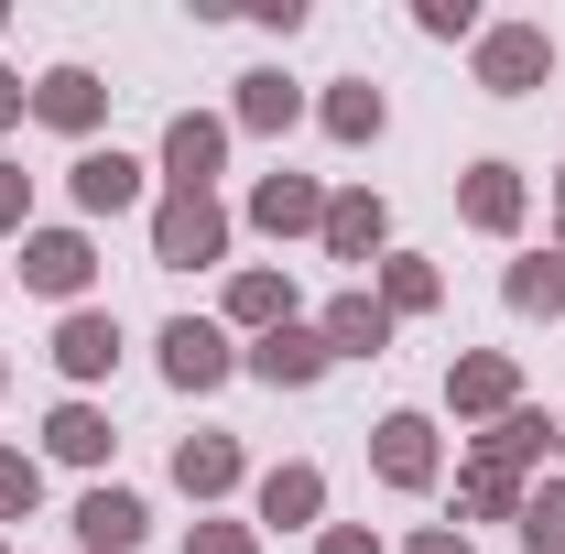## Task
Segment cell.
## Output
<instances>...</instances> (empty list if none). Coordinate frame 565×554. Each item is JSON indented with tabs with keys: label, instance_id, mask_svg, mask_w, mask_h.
<instances>
[{
	"label": "cell",
	"instance_id": "cell-1",
	"mask_svg": "<svg viewBox=\"0 0 565 554\" xmlns=\"http://www.w3.org/2000/svg\"><path fill=\"white\" fill-rule=\"evenodd\" d=\"M228 239H239V217L217 196H163L152 207V262L163 273H207V262H228Z\"/></svg>",
	"mask_w": 565,
	"mask_h": 554
},
{
	"label": "cell",
	"instance_id": "cell-2",
	"mask_svg": "<svg viewBox=\"0 0 565 554\" xmlns=\"http://www.w3.org/2000/svg\"><path fill=\"white\" fill-rule=\"evenodd\" d=\"M228 109H174L163 120V196H217V174H228Z\"/></svg>",
	"mask_w": 565,
	"mask_h": 554
},
{
	"label": "cell",
	"instance_id": "cell-3",
	"mask_svg": "<svg viewBox=\"0 0 565 554\" xmlns=\"http://www.w3.org/2000/svg\"><path fill=\"white\" fill-rule=\"evenodd\" d=\"M87 283H98V239L87 228H22V294H44V305H87Z\"/></svg>",
	"mask_w": 565,
	"mask_h": 554
},
{
	"label": "cell",
	"instance_id": "cell-4",
	"mask_svg": "<svg viewBox=\"0 0 565 554\" xmlns=\"http://www.w3.org/2000/svg\"><path fill=\"white\" fill-rule=\"evenodd\" d=\"M479 87H490V98L555 87V33H544V22H490V33H479Z\"/></svg>",
	"mask_w": 565,
	"mask_h": 554
},
{
	"label": "cell",
	"instance_id": "cell-5",
	"mask_svg": "<svg viewBox=\"0 0 565 554\" xmlns=\"http://www.w3.org/2000/svg\"><path fill=\"white\" fill-rule=\"evenodd\" d=\"M370 479L403 489V500H424V489L446 479V446H435V424H424V414H381V424H370Z\"/></svg>",
	"mask_w": 565,
	"mask_h": 554
},
{
	"label": "cell",
	"instance_id": "cell-6",
	"mask_svg": "<svg viewBox=\"0 0 565 554\" xmlns=\"http://www.w3.org/2000/svg\"><path fill=\"white\" fill-rule=\"evenodd\" d=\"M250 533H327V468H316V457L262 468V489H250Z\"/></svg>",
	"mask_w": 565,
	"mask_h": 554
},
{
	"label": "cell",
	"instance_id": "cell-7",
	"mask_svg": "<svg viewBox=\"0 0 565 554\" xmlns=\"http://www.w3.org/2000/svg\"><path fill=\"white\" fill-rule=\"evenodd\" d=\"M316 251H327V262H359V273H381V251H392V207H381L370 185H327V228H316Z\"/></svg>",
	"mask_w": 565,
	"mask_h": 554
},
{
	"label": "cell",
	"instance_id": "cell-8",
	"mask_svg": "<svg viewBox=\"0 0 565 554\" xmlns=\"http://www.w3.org/2000/svg\"><path fill=\"white\" fill-rule=\"evenodd\" d=\"M239 370H250L262 392H316L338 359H327V338H316V316H294V327H273V338L239 348Z\"/></svg>",
	"mask_w": 565,
	"mask_h": 554
},
{
	"label": "cell",
	"instance_id": "cell-9",
	"mask_svg": "<svg viewBox=\"0 0 565 554\" xmlns=\"http://www.w3.org/2000/svg\"><path fill=\"white\" fill-rule=\"evenodd\" d=\"M33 120H44V131H66L76 152H87L98 120H109V76H98V66H44V76H33Z\"/></svg>",
	"mask_w": 565,
	"mask_h": 554
},
{
	"label": "cell",
	"instance_id": "cell-10",
	"mask_svg": "<svg viewBox=\"0 0 565 554\" xmlns=\"http://www.w3.org/2000/svg\"><path fill=\"white\" fill-rule=\"evenodd\" d=\"M294 316H305V294H294V273H273V262H239L228 294H217V327H239V338H273Z\"/></svg>",
	"mask_w": 565,
	"mask_h": 554
},
{
	"label": "cell",
	"instance_id": "cell-11",
	"mask_svg": "<svg viewBox=\"0 0 565 554\" xmlns=\"http://www.w3.org/2000/svg\"><path fill=\"white\" fill-rule=\"evenodd\" d=\"M446 403H457V424H500L511 403H522V359H511V348H468V359H446Z\"/></svg>",
	"mask_w": 565,
	"mask_h": 554
},
{
	"label": "cell",
	"instance_id": "cell-12",
	"mask_svg": "<svg viewBox=\"0 0 565 554\" xmlns=\"http://www.w3.org/2000/svg\"><path fill=\"white\" fill-rule=\"evenodd\" d=\"M457 217H468L479 239H522V217H533L522 163H468V174H457Z\"/></svg>",
	"mask_w": 565,
	"mask_h": 554
},
{
	"label": "cell",
	"instance_id": "cell-13",
	"mask_svg": "<svg viewBox=\"0 0 565 554\" xmlns=\"http://www.w3.org/2000/svg\"><path fill=\"white\" fill-rule=\"evenodd\" d=\"M152 348H163V381H174V392H217V381L239 370V348H228V327H217V316H174Z\"/></svg>",
	"mask_w": 565,
	"mask_h": 554
},
{
	"label": "cell",
	"instance_id": "cell-14",
	"mask_svg": "<svg viewBox=\"0 0 565 554\" xmlns=\"http://www.w3.org/2000/svg\"><path fill=\"white\" fill-rule=\"evenodd\" d=\"M141 185H152V174H141L120 141H87V152L66 163V196H76V217H120V207H141Z\"/></svg>",
	"mask_w": 565,
	"mask_h": 554
},
{
	"label": "cell",
	"instance_id": "cell-15",
	"mask_svg": "<svg viewBox=\"0 0 565 554\" xmlns=\"http://www.w3.org/2000/svg\"><path fill=\"white\" fill-rule=\"evenodd\" d=\"M239 217H250L262 239H316V228H327V185L282 163V174H262V185H250V207H239Z\"/></svg>",
	"mask_w": 565,
	"mask_h": 554
},
{
	"label": "cell",
	"instance_id": "cell-16",
	"mask_svg": "<svg viewBox=\"0 0 565 554\" xmlns=\"http://www.w3.org/2000/svg\"><path fill=\"white\" fill-rule=\"evenodd\" d=\"M66 522H76V554H141V544H152V511H141V489H109V479L87 489Z\"/></svg>",
	"mask_w": 565,
	"mask_h": 554
},
{
	"label": "cell",
	"instance_id": "cell-17",
	"mask_svg": "<svg viewBox=\"0 0 565 554\" xmlns=\"http://www.w3.org/2000/svg\"><path fill=\"white\" fill-rule=\"evenodd\" d=\"M55 370H66L76 392H87V381H109V370H120V316H109V305L55 316Z\"/></svg>",
	"mask_w": 565,
	"mask_h": 554
},
{
	"label": "cell",
	"instance_id": "cell-18",
	"mask_svg": "<svg viewBox=\"0 0 565 554\" xmlns=\"http://www.w3.org/2000/svg\"><path fill=\"white\" fill-rule=\"evenodd\" d=\"M316 338H327V359H381V348H392V305H381L370 283H349V294H327Z\"/></svg>",
	"mask_w": 565,
	"mask_h": 554
},
{
	"label": "cell",
	"instance_id": "cell-19",
	"mask_svg": "<svg viewBox=\"0 0 565 554\" xmlns=\"http://www.w3.org/2000/svg\"><path fill=\"white\" fill-rule=\"evenodd\" d=\"M522 500H533L522 468H500V457H479V446L457 457V533H468V522H522Z\"/></svg>",
	"mask_w": 565,
	"mask_h": 554
},
{
	"label": "cell",
	"instance_id": "cell-20",
	"mask_svg": "<svg viewBox=\"0 0 565 554\" xmlns=\"http://www.w3.org/2000/svg\"><path fill=\"white\" fill-rule=\"evenodd\" d=\"M294 120H305V87H294L282 66H250V76H239V98H228V131H250V141H282Z\"/></svg>",
	"mask_w": 565,
	"mask_h": 554
},
{
	"label": "cell",
	"instance_id": "cell-21",
	"mask_svg": "<svg viewBox=\"0 0 565 554\" xmlns=\"http://www.w3.org/2000/svg\"><path fill=\"white\" fill-rule=\"evenodd\" d=\"M239 479H250V457H239V435H185V446H174V489H185L196 511H207V500H228Z\"/></svg>",
	"mask_w": 565,
	"mask_h": 554
},
{
	"label": "cell",
	"instance_id": "cell-22",
	"mask_svg": "<svg viewBox=\"0 0 565 554\" xmlns=\"http://www.w3.org/2000/svg\"><path fill=\"white\" fill-rule=\"evenodd\" d=\"M316 120H327V141H349V152H370V141L392 131V98H381L370 76H338V87L316 98Z\"/></svg>",
	"mask_w": 565,
	"mask_h": 554
},
{
	"label": "cell",
	"instance_id": "cell-23",
	"mask_svg": "<svg viewBox=\"0 0 565 554\" xmlns=\"http://www.w3.org/2000/svg\"><path fill=\"white\" fill-rule=\"evenodd\" d=\"M109 446H120V435H109V414H98L87 392H66V403L44 414V457H66V468H109Z\"/></svg>",
	"mask_w": 565,
	"mask_h": 554
},
{
	"label": "cell",
	"instance_id": "cell-24",
	"mask_svg": "<svg viewBox=\"0 0 565 554\" xmlns=\"http://www.w3.org/2000/svg\"><path fill=\"white\" fill-rule=\"evenodd\" d=\"M370 294H381V305H392V327H403V316H435V305H446V273H435L424 251H381Z\"/></svg>",
	"mask_w": 565,
	"mask_h": 554
},
{
	"label": "cell",
	"instance_id": "cell-25",
	"mask_svg": "<svg viewBox=\"0 0 565 554\" xmlns=\"http://www.w3.org/2000/svg\"><path fill=\"white\" fill-rule=\"evenodd\" d=\"M500 305H511V316H544V327H555V316H565V251H522V262L500 273Z\"/></svg>",
	"mask_w": 565,
	"mask_h": 554
},
{
	"label": "cell",
	"instance_id": "cell-26",
	"mask_svg": "<svg viewBox=\"0 0 565 554\" xmlns=\"http://www.w3.org/2000/svg\"><path fill=\"white\" fill-rule=\"evenodd\" d=\"M479 457H500V468H522V479H533V468L555 457V414H533V403H511V414H500L490 435H479Z\"/></svg>",
	"mask_w": 565,
	"mask_h": 554
},
{
	"label": "cell",
	"instance_id": "cell-27",
	"mask_svg": "<svg viewBox=\"0 0 565 554\" xmlns=\"http://www.w3.org/2000/svg\"><path fill=\"white\" fill-rule=\"evenodd\" d=\"M511 533H522V554H565V468L522 500V522H511Z\"/></svg>",
	"mask_w": 565,
	"mask_h": 554
},
{
	"label": "cell",
	"instance_id": "cell-28",
	"mask_svg": "<svg viewBox=\"0 0 565 554\" xmlns=\"http://www.w3.org/2000/svg\"><path fill=\"white\" fill-rule=\"evenodd\" d=\"M33 511H44V457L0 446V522H33Z\"/></svg>",
	"mask_w": 565,
	"mask_h": 554
},
{
	"label": "cell",
	"instance_id": "cell-29",
	"mask_svg": "<svg viewBox=\"0 0 565 554\" xmlns=\"http://www.w3.org/2000/svg\"><path fill=\"white\" fill-rule=\"evenodd\" d=\"M414 33H435V44H479L490 22H479V0H414Z\"/></svg>",
	"mask_w": 565,
	"mask_h": 554
},
{
	"label": "cell",
	"instance_id": "cell-30",
	"mask_svg": "<svg viewBox=\"0 0 565 554\" xmlns=\"http://www.w3.org/2000/svg\"><path fill=\"white\" fill-rule=\"evenodd\" d=\"M11 228H33V174L0 152V239H11Z\"/></svg>",
	"mask_w": 565,
	"mask_h": 554
},
{
	"label": "cell",
	"instance_id": "cell-31",
	"mask_svg": "<svg viewBox=\"0 0 565 554\" xmlns=\"http://www.w3.org/2000/svg\"><path fill=\"white\" fill-rule=\"evenodd\" d=\"M185 554H262V533H250V522H196Z\"/></svg>",
	"mask_w": 565,
	"mask_h": 554
},
{
	"label": "cell",
	"instance_id": "cell-32",
	"mask_svg": "<svg viewBox=\"0 0 565 554\" xmlns=\"http://www.w3.org/2000/svg\"><path fill=\"white\" fill-rule=\"evenodd\" d=\"M316 554H381V533H359V522H327V533H316Z\"/></svg>",
	"mask_w": 565,
	"mask_h": 554
},
{
	"label": "cell",
	"instance_id": "cell-33",
	"mask_svg": "<svg viewBox=\"0 0 565 554\" xmlns=\"http://www.w3.org/2000/svg\"><path fill=\"white\" fill-rule=\"evenodd\" d=\"M403 554H479V544H468L457 522H424V533H414V544H403Z\"/></svg>",
	"mask_w": 565,
	"mask_h": 554
},
{
	"label": "cell",
	"instance_id": "cell-34",
	"mask_svg": "<svg viewBox=\"0 0 565 554\" xmlns=\"http://www.w3.org/2000/svg\"><path fill=\"white\" fill-rule=\"evenodd\" d=\"M22 109H33V87H22V76L0 66V131H22Z\"/></svg>",
	"mask_w": 565,
	"mask_h": 554
},
{
	"label": "cell",
	"instance_id": "cell-35",
	"mask_svg": "<svg viewBox=\"0 0 565 554\" xmlns=\"http://www.w3.org/2000/svg\"><path fill=\"white\" fill-rule=\"evenodd\" d=\"M555 251H565V185H555Z\"/></svg>",
	"mask_w": 565,
	"mask_h": 554
},
{
	"label": "cell",
	"instance_id": "cell-36",
	"mask_svg": "<svg viewBox=\"0 0 565 554\" xmlns=\"http://www.w3.org/2000/svg\"><path fill=\"white\" fill-rule=\"evenodd\" d=\"M555 468H565V414H555Z\"/></svg>",
	"mask_w": 565,
	"mask_h": 554
},
{
	"label": "cell",
	"instance_id": "cell-37",
	"mask_svg": "<svg viewBox=\"0 0 565 554\" xmlns=\"http://www.w3.org/2000/svg\"><path fill=\"white\" fill-rule=\"evenodd\" d=\"M0 392H11V359H0Z\"/></svg>",
	"mask_w": 565,
	"mask_h": 554
},
{
	"label": "cell",
	"instance_id": "cell-38",
	"mask_svg": "<svg viewBox=\"0 0 565 554\" xmlns=\"http://www.w3.org/2000/svg\"><path fill=\"white\" fill-rule=\"evenodd\" d=\"M0 33H11V11H0Z\"/></svg>",
	"mask_w": 565,
	"mask_h": 554
},
{
	"label": "cell",
	"instance_id": "cell-39",
	"mask_svg": "<svg viewBox=\"0 0 565 554\" xmlns=\"http://www.w3.org/2000/svg\"><path fill=\"white\" fill-rule=\"evenodd\" d=\"M0 554H11V544H0Z\"/></svg>",
	"mask_w": 565,
	"mask_h": 554
}]
</instances>
